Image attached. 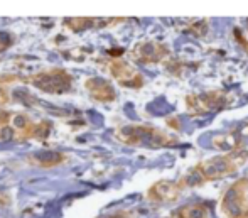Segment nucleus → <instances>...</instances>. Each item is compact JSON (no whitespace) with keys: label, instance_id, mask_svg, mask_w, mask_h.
<instances>
[{"label":"nucleus","instance_id":"412c9836","mask_svg":"<svg viewBox=\"0 0 248 218\" xmlns=\"http://www.w3.org/2000/svg\"><path fill=\"white\" fill-rule=\"evenodd\" d=\"M7 101H9V95H7V91L0 85V105H5Z\"/></svg>","mask_w":248,"mask_h":218},{"label":"nucleus","instance_id":"9d476101","mask_svg":"<svg viewBox=\"0 0 248 218\" xmlns=\"http://www.w3.org/2000/svg\"><path fill=\"white\" fill-rule=\"evenodd\" d=\"M85 88L93 100L101 101V103H108V101H113L117 98V91H115L113 85L100 76H93V78L86 80Z\"/></svg>","mask_w":248,"mask_h":218},{"label":"nucleus","instance_id":"f03ea898","mask_svg":"<svg viewBox=\"0 0 248 218\" xmlns=\"http://www.w3.org/2000/svg\"><path fill=\"white\" fill-rule=\"evenodd\" d=\"M247 163H248V149H238L235 152L215 156L206 161H201L196 166V169L201 173L204 181H215V179L225 178V176L236 173Z\"/></svg>","mask_w":248,"mask_h":218},{"label":"nucleus","instance_id":"0eeeda50","mask_svg":"<svg viewBox=\"0 0 248 218\" xmlns=\"http://www.w3.org/2000/svg\"><path fill=\"white\" fill-rule=\"evenodd\" d=\"M137 61L144 63V65H152V63H160L169 56V49L166 44L155 43V41H145V43H139L132 51Z\"/></svg>","mask_w":248,"mask_h":218},{"label":"nucleus","instance_id":"39448f33","mask_svg":"<svg viewBox=\"0 0 248 218\" xmlns=\"http://www.w3.org/2000/svg\"><path fill=\"white\" fill-rule=\"evenodd\" d=\"M108 71L118 85L125 88H140L144 85V76L139 73V69L124 59H113L108 65Z\"/></svg>","mask_w":248,"mask_h":218},{"label":"nucleus","instance_id":"4be33fe9","mask_svg":"<svg viewBox=\"0 0 248 218\" xmlns=\"http://www.w3.org/2000/svg\"><path fill=\"white\" fill-rule=\"evenodd\" d=\"M240 218H248V210H247V212H245V213H243V215H242V217H240Z\"/></svg>","mask_w":248,"mask_h":218},{"label":"nucleus","instance_id":"f8f14e48","mask_svg":"<svg viewBox=\"0 0 248 218\" xmlns=\"http://www.w3.org/2000/svg\"><path fill=\"white\" fill-rule=\"evenodd\" d=\"M9 125L16 131L19 139H29V137L32 135L34 127H36V124L31 120L29 115L24 114V112H17V114L10 115Z\"/></svg>","mask_w":248,"mask_h":218},{"label":"nucleus","instance_id":"dca6fc26","mask_svg":"<svg viewBox=\"0 0 248 218\" xmlns=\"http://www.w3.org/2000/svg\"><path fill=\"white\" fill-rule=\"evenodd\" d=\"M17 139H19V135H17L16 131L9 124L0 125V142H12V140Z\"/></svg>","mask_w":248,"mask_h":218},{"label":"nucleus","instance_id":"20e7f679","mask_svg":"<svg viewBox=\"0 0 248 218\" xmlns=\"http://www.w3.org/2000/svg\"><path fill=\"white\" fill-rule=\"evenodd\" d=\"M31 85L44 93H66L71 88V76L64 69H49L31 76Z\"/></svg>","mask_w":248,"mask_h":218},{"label":"nucleus","instance_id":"ddd939ff","mask_svg":"<svg viewBox=\"0 0 248 218\" xmlns=\"http://www.w3.org/2000/svg\"><path fill=\"white\" fill-rule=\"evenodd\" d=\"M31 161L39 168H54L64 161V154L59 151H39L31 156Z\"/></svg>","mask_w":248,"mask_h":218},{"label":"nucleus","instance_id":"a211bd4d","mask_svg":"<svg viewBox=\"0 0 248 218\" xmlns=\"http://www.w3.org/2000/svg\"><path fill=\"white\" fill-rule=\"evenodd\" d=\"M9 46H12V36L7 33H0V51H5Z\"/></svg>","mask_w":248,"mask_h":218},{"label":"nucleus","instance_id":"6ab92c4d","mask_svg":"<svg viewBox=\"0 0 248 218\" xmlns=\"http://www.w3.org/2000/svg\"><path fill=\"white\" fill-rule=\"evenodd\" d=\"M98 218H132V213L130 212H125V210H120V212L107 213V215H101Z\"/></svg>","mask_w":248,"mask_h":218},{"label":"nucleus","instance_id":"f3484780","mask_svg":"<svg viewBox=\"0 0 248 218\" xmlns=\"http://www.w3.org/2000/svg\"><path fill=\"white\" fill-rule=\"evenodd\" d=\"M47 134H49V124H47V122H39V124H36V127H34L32 135H31V137H37V139H46Z\"/></svg>","mask_w":248,"mask_h":218},{"label":"nucleus","instance_id":"aec40b11","mask_svg":"<svg viewBox=\"0 0 248 218\" xmlns=\"http://www.w3.org/2000/svg\"><path fill=\"white\" fill-rule=\"evenodd\" d=\"M10 112H5V110H0V125H5V124H9V120H10Z\"/></svg>","mask_w":248,"mask_h":218},{"label":"nucleus","instance_id":"6e6552de","mask_svg":"<svg viewBox=\"0 0 248 218\" xmlns=\"http://www.w3.org/2000/svg\"><path fill=\"white\" fill-rule=\"evenodd\" d=\"M183 186L181 183L169 181V179H162V181L154 183L147 191V200L152 203H170L176 201L179 198Z\"/></svg>","mask_w":248,"mask_h":218},{"label":"nucleus","instance_id":"1a4fd4ad","mask_svg":"<svg viewBox=\"0 0 248 218\" xmlns=\"http://www.w3.org/2000/svg\"><path fill=\"white\" fill-rule=\"evenodd\" d=\"M248 135V124L238 125L235 131H228L213 137V147L221 152H235L242 147L243 139Z\"/></svg>","mask_w":248,"mask_h":218},{"label":"nucleus","instance_id":"423d86ee","mask_svg":"<svg viewBox=\"0 0 248 218\" xmlns=\"http://www.w3.org/2000/svg\"><path fill=\"white\" fill-rule=\"evenodd\" d=\"M186 103H187V110L194 115L211 114V112L223 107L225 97L219 91H208V93H201V95H189Z\"/></svg>","mask_w":248,"mask_h":218},{"label":"nucleus","instance_id":"7ed1b4c3","mask_svg":"<svg viewBox=\"0 0 248 218\" xmlns=\"http://www.w3.org/2000/svg\"><path fill=\"white\" fill-rule=\"evenodd\" d=\"M248 210V176L240 178L225 191L219 212L225 218H240Z\"/></svg>","mask_w":248,"mask_h":218},{"label":"nucleus","instance_id":"f257e3e1","mask_svg":"<svg viewBox=\"0 0 248 218\" xmlns=\"http://www.w3.org/2000/svg\"><path fill=\"white\" fill-rule=\"evenodd\" d=\"M117 139L127 146H139V147H166L174 146L176 140L170 135L164 134L162 131L150 125H139L128 124L122 125L117 131Z\"/></svg>","mask_w":248,"mask_h":218},{"label":"nucleus","instance_id":"9b49d317","mask_svg":"<svg viewBox=\"0 0 248 218\" xmlns=\"http://www.w3.org/2000/svg\"><path fill=\"white\" fill-rule=\"evenodd\" d=\"M118 22V19H101V17H73V19H66L64 26H68L71 31H86V29H101V27L111 26V24Z\"/></svg>","mask_w":248,"mask_h":218},{"label":"nucleus","instance_id":"5701e85b","mask_svg":"<svg viewBox=\"0 0 248 218\" xmlns=\"http://www.w3.org/2000/svg\"><path fill=\"white\" fill-rule=\"evenodd\" d=\"M204 218H209V217H204Z\"/></svg>","mask_w":248,"mask_h":218},{"label":"nucleus","instance_id":"4468645a","mask_svg":"<svg viewBox=\"0 0 248 218\" xmlns=\"http://www.w3.org/2000/svg\"><path fill=\"white\" fill-rule=\"evenodd\" d=\"M204 217H208V210L202 205H184L174 215V218H204Z\"/></svg>","mask_w":248,"mask_h":218},{"label":"nucleus","instance_id":"2eb2a0df","mask_svg":"<svg viewBox=\"0 0 248 218\" xmlns=\"http://www.w3.org/2000/svg\"><path fill=\"white\" fill-rule=\"evenodd\" d=\"M202 183H206L204 181V178L201 176V173L194 168L193 171H189L186 176H184L183 179H181V186H189V188H193V186H199V184H202Z\"/></svg>","mask_w":248,"mask_h":218}]
</instances>
